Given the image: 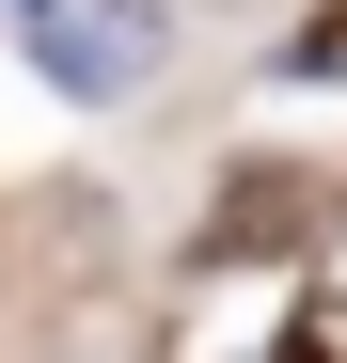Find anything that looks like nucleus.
<instances>
[{"label": "nucleus", "mask_w": 347, "mask_h": 363, "mask_svg": "<svg viewBox=\"0 0 347 363\" xmlns=\"http://www.w3.org/2000/svg\"><path fill=\"white\" fill-rule=\"evenodd\" d=\"M32 48H47L64 95H142L158 48H174V16H158V0H64V16H32Z\"/></svg>", "instance_id": "nucleus-1"}]
</instances>
